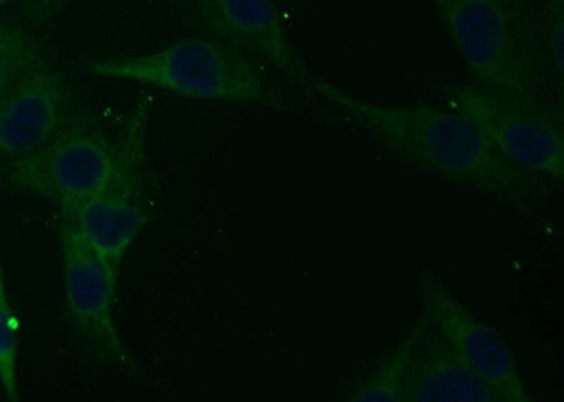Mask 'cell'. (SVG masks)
<instances>
[{
	"label": "cell",
	"mask_w": 564,
	"mask_h": 402,
	"mask_svg": "<svg viewBox=\"0 0 564 402\" xmlns=\"http://www.w3.org/2000/svg\"><path fill=\"white\" fill-rule=\"evenodd\" d=\"M308 94L406 169L525 213L546 199L551 184L512 169L494 152L480 130L455 110L425 104L388 107L317 78Z\"/></svg>",
	"instance_id": "obj_1"
},
{
	"label": "cell",
	"mask_w": 564,
	"mask_h": 402,
	"mask_svg": "<svg viewBox=\"0 0 564 402\" xmlns=\"http://www.w3.org/2000/svg\"><path fill=\"white\" fill-rule=\"evenodd\" d=\"M470 84L563 104L549 72L535 0H427Z\"/></svg>",
	"instance_id": "obj_2"
},
{
	"label": "cell",
	"mask_w": 564,
	"mask_h": 402,
	"mask_svg": "<svg viewBox=\"0 0 564 402\" xmlns=\"http://www.w3.org/2000/svg\"><path fill=\"white\" fill-rule=\"evenodd\" d=\"M85 72L130 80L180 97L284 107V97L253 58L218 39L188 37L158 52L94 59Z\"/></svg>",
	"instance_id": "obj_3"
},
{
	"label": "cell",
	"mask_w": 564,
	"mask_h": 402,
	"mask_svg": "<svg viewBox=\"0 0 564 402\" xmlns=\"http://www.w3.org/2000/svg\"><path fill=\"white\" fill-rule=\"evenodd\" d=\"M435 94L442 107L470 120L512 169L549 184L562 183L563 104L490 93L471 84L441 85Z\"/></svg>",
	"instance_id": "obj_4"
},
{
	"label": "cell",
	"mask_w": 564,
	"mask_h": 402,
	"mask_svg": "<svg viewBox=\"0 0 564 402\" xmlns=\"http://www.w3.org/2000/svg\"><path fill=\"white\" fill-rule=\"evenodd\" d=\"M118 157V138L110 139L94 120L73 118L57 133L2 171L8 188L32 194L57 206L68 216L102 189Z\"/></svg>",
	"instance_id": "obj_5"
},
{
	"label": "cell",
	"mask_w": 564,
	"mask_h": 402,
	"mask_svg": "<svg viewBox=\"0 0 564 402\" xmlns=\"http://www.w3.org/2000/svg\"><path fill=\"white\" fill-rule=\"evenodd\" d=\"M148 126L149 110L140 105L120 130L118 157L102 189L74 214L59 216L118 265L145 224Z\"/></svg>",
	"instance_id": "obj_6"
},
{
	"label": "cell",
	"mask_w": 564,
	"mask_h": 402,
	"mask_svg": "<svg viewBox=\"0 0 564 402\" xmlns=\"http://www.w3.org/2000/svg\"><path fill=\"white\" fill-rule=\"evenodd\" d=\"M421 316L496 394L498 402H531L510 345L457 300L432 270L417 273Z\"/></svg>",
	"instance_id": "obj_7"
},
{
	"label": "cell",
	"mask_w": 564,
	"mask_h": 402,
	"mask_svg": "<svg viewBox=\"0 0 564 402\" xmlns=\"http://www.w3.org/2000/svg\"><path fill=\"white\" fill-rule=\"evenodd\" d=\"M58 239L65 304L75 329L100 358L133 365L113 314L120 265L95 249L68 219L59 218Z\"/></svg>",
	"instance_id": "obj_8"
},
{
	"label": "cell",
	"mask_w": 564,
	"mask_h": 402,
	"mask_svg": "<svg viewBox=\"0 0 564 402\" xmlns=\"http://www.w3.org/2000/svg\"><path fill=\"white\" fill-rule=\"evenodd\" d=\"M194 8L215 39L253 54L286 83L310 93L315 77L291 42L273 0H198Z\"/></svg>",
	"instance_id": "obj_9"
},
{
	"label": "cell",
	"mask_w": 564,
	"mask_h": 402,
	"mask_svg": "<svg viewBox=\"0 0 564 402\" xmlns=\"http://www.w3.org/2000/svg\"><path fill=\"white\" fill-rule=\"evenodd\" d=\"M74 113L67 78L52 64H45L0 99V160L33 152Z\"/></svg>",
	"instance_id": "obj_10"
},
{
	"label": "cell",
	"mask_w": 564,
	"mask_h": 402,
	"mask_svg": "<svg viewBox=\"0 0 564 402\" xmlns=\"http://www.w3.org/2000/svg\"><path fill=\"white\" fill-rule=\"evenodd\" d=\"M415 329L400 402H498L490 387L422 316Z\"/></svg>",
	"instance_id": "obj_11"
},
{
	"label": "cell",
	"mask_w": 564,
	"mask_h": 402,
	"mask_svg": "<svg viewBox=\"0 0 564 402\" xmlns=\"http://www.w3.org/2000/svg\"><path fill=\"white\" fill-rule=\"evenodd\" d=\"M415 334L414 324L398 344L347 379L341 385L339 399L346 402H400Z\"/></svg>",
	"instance_id": "obj_12"
},
{
	"label": "cell",
	"mask_w": 564,
	"mask_h": 402,
	"mask_svg": "<svg viewBox=\"0 0 564 402\" xmlns=\"http://www.w3.org/2000/svg\"><path fill=\"white\" fill-rule=\"evenodd\" d=\"M48 63L35 34L13 20L0 19V99Z\"/></svg>",
	"instance_id": "obj_13"
},
{
	"label": "cell",
	"mask_w": 564,
	"mask_h": 402,
	"mask_svg": "<svg viewBox=\"0 0 564 402\" xmlns=\"http://www.w3.org/2000/svg\"><path fill=\"white\" fill-rule=\"evenodd\" d=\"M0 387L9 401L20 400L19 320L10 305L0 243Z\"/></svg>",
	"instance_id": "obj_14"
},
{
	"label": "cell",
	"mask_w": 564,
	"mask_h": 402,
	"mask_svg": "<svg viewBox=\"0 0 564 402\" xmlns=\"http://www.w3.org/2000/svg\"><path fill=\"white\" fill-rule=\"evenodd\" d=\"M535 8L549 72L563 97L564 0H535Z\"/></svg>",
	"instance_id": "obj_15"
},
{
	"label": "cell",
	"mask_w": 564,
	"mask_h": 402,
	"mask_svg": "<svg viewBox=\"0 0 564 402\" xmlns=\"http://www.w3.org/2000/svg\"><path fill=\"white\" fill-rule=\"evenodd\" d=\"M74 0H20L24 17L32 22L45 23L58 17Z\"/></svg>",
	"instance_id": "obj_16"
},
{
	"label": "cell",
	"mask_w": 564,
	"mask_h": 402,
	"mask_svg": "<svg viewBox=\"0 0 564 402\" xmlns=\"http://www.w3.org/2000/svg\"><path fill=\"white\" fill-rule=\"evenodd\" d=\"M170 2L191 4V7H195V4L198 3V0H170Z\"/></svg>",
	"instance_id": "obj_17"
},
{
	"label": "cell",
	"mask_w": 564,
	"mask_h": 402,
	"mask_svg": "<svg viewBox=\"0 0 564 402\" xmlns=\"http://www.w3.org/2000/svg\"><path fill=\"white\" fill-rule=\"evenodd\" d=\"M10 2V0H0V10H2L7 4Z\"/></svg>",
	"instance_id": "obj_18"
}]
</instances>
